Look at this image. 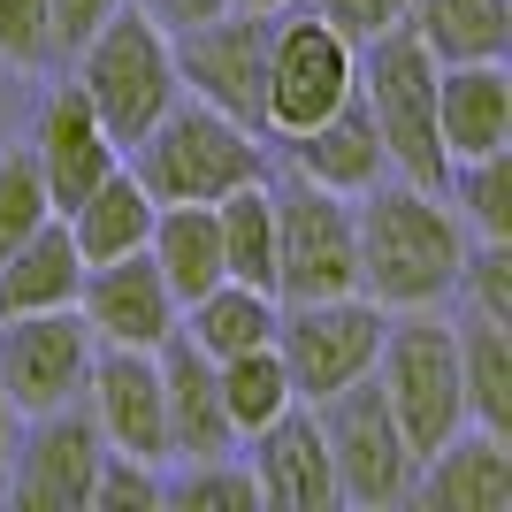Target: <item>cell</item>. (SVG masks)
Wrapping results in <instances>:
<instances>
[{
    "label": "cell",
    "instance_id": "e0dca14e",
    "mask_svg": "<svg viewBox=\"0 0 512 512\" xmlns=\"http://www.w3.org/2000/svg\"><path fill=\"white\" fill-rule=\"evenodd\" d=\"M428 512H505L512 505V444L497 428L459 421L436 451L413 459V497Z\"/></svg>",
    "mask_w": 512,
    "mask_h": 512
},
{
    "label": "cell",
    "instance_id": "cb8c5ba5",
    "mask_svg": "<svg viewBox=\"0 0 512 512\" xmlns=\"http://www.w3.org/2000/svg\"><path fill=\"white\" fill-rule=\"evenodd\" d=\"M146 253H153V268H161V283L176 291V306H192L207 283H222V230H214V207L207 199H169V207H153Z\"/></svg>",
    "mask_w": 512,
    "mask_h": 512
},
{
    "label": "cell",
    "instance_id": "30bf717a",
    "mask_svg": "<svg viewBox=\"0 0 512 512\" xmlns=\"http://www.w3.org/2000/svg\"><path fill=\"white\" fill-rule=\"evenodd\" d=\"M92 329L77 306H46V314H8L0 321V390L16 421L31 413H54V406H77L85 398V375H92Z\"/></svg>",
    "mask_w": 512,
    "mask_h": 512
},
{
    "label": "cell",
    "instance_id": "603a6c76",
    "mask_svg": "<svg viewBox=\"0 0 512 512\" xmlns=\"http://www.w3.org/2000/svg\"><path fill=\"white\" fill-rule=\"evenodd\" d=\"M276 291H260V283H207L184 314H176V329L207 352V360H237V352H253V344H276Z\"/></svg>",
    "mask_w": 512,
    "mask_h": 512
},
{
    "label": "cell",
    "instance_id": "8d00e7d4",
    "mask_svg": "<svg viewBox=\"0 0 512 512\" xmlns=\"http://www.w3.org/2000/svg\"><path fill=\"white\" fill-rule=\"evenodd\" d=\"M153 16L169 23V31H184V23H199V16H214V8H230V0H146Z\"/></svg>",
    "mask_w": 512,
    "mask_h": 512
},
{
    "label": "cell",
    "instance_id": "9a60e30c",
    "mask_svg": "<svg viewBox=\"0 0 512 512\" xmlns=\"http://www.w3.org/2000/svg\"><path fill=\"white\" fill-rule=\"evenodd\" d=\"M85 413L100 421L107 451H130V459L169 467V436H161V367H153V352L100 344V352H92V375H85Z\"/></svg>",
    "mask_w": 512,
    "mask_h": 512
},
{
    "label": "cell",
    "instance_id": "ffe728a7",
    "mask_svg": "<svg viewBox=\"0 0 512 512\" xmlns=\"http://www.w3.org/2000/svg\"><path fill=\"white\" fill-rule=\"evenodd\" d=\"M436 146L444 161L512 146V69L497 62H444L436 69Z\"/></svg>",
    "mask_w": 512,
    "mask_h": 512
},
{
    "label": "cell",
    "instance_id": "44dd1931",
    "mask_svg": "<svg viewBox=\"0 0 512 512\" xmlns=\"http://www.w3.org/2000/svg\"><path fill=\"white\" fill-rule=\"evenodd\" d=\"M153 207H161V199L130 176V161H115V169H107L100 184L77 199V207H62L77 260H85V268H100V260H115V253H138V245H146V230H153Z\"/></svg>",
    "mask_w": 512,
    "mask_h": 512
},
{
    "label": "cell",
    "instance_id": "7a4b0ae2",
    "mask_svg": "<svg viewBox=\"0 0 512 512\" xmlns=\"http://www.w3.org/2000/svg\"><path fill=\"white\" fill-rule=\"evenodd\" d=\"M123 161H130V176H138L161 207H169V199H207L214 207V199L237 192V184L276 176L268 169V130L237 123V115L192 100V92H176V107L123 153Z\"/></svg>",
    "mask_w": 512,
    "mask_h": 512
},
{
    "label": "cell",
    "instance_id": "277c9868",
    "mask_svg": "<svg viewBox=\"0 0 512 512\" xmlns=\"http://www.w3.org/2000/svg\"><path fill=\"white\" fill-rule=\"evenodd\" d=\"M436 54L413 39L406 23H390L383 39L360 46V100L383 130V153H390V176L406 184H428L444 192V146H436Z\"/></svg>",
    "mask_w": 512,
    "mask_h": 512
},
{
    "label": "cell",
    "instance_id": "d4e9b609",
    "mask_svg": "<svg viewBox=\"0 0 512 512\" xmlns=\"http://www.w3.org/2000/svg\"><path fill=\"white\" fill-rule=\"evenodd\" d=\"M451 344H459V398H467V421L512 436V329L459 306Z\"/></svg>",
    "mask_w": 512,
    "mask_h": 512
},
{
    "label": "cell",
    "instance_id": "4fadbf2b",
    "mask_svg": "<svg viewBox=\"0 0 512 512\" xmlns=\"http://www.w3.org/2000/svg\"><path fill=\"white\" fill-rule=\"evenodd\" d=\"M77 314H85L92 344H130V352H161V344L176 337V291L161 283V268H153V253L138 245V253H115L100 260V268H85V283H77Z\"/></svg>",
    "mask_w": 512,
    "mask_h": 512
},
{
    "label": "cell",
    "instance_id": "f35d334b",
    "mask_svg": "<svg viewBox=\"0 0 512 512\" xmlns=\"http://www.w3.org/2000/svg\"><path fill=\"white\" fill-rule=\"evenodd\" d=\"M245 8H283V0H245Z\"/></svg>",
    "mask_w": 512,
    "mask_h": 512
},
{
    "label": "cell",
    "instance_id": "83f0119b",
    "mask_svg": "<svg viewBox=\"0 0 512 512\" xmlns=\"http://www.w3.org/2000/svg\"><path fill=\"white\" fill-rule=\"evenodd\" d=\"M214 383H222V413H230L237 444L253 436V428H268L283 406H299L291 398V375H283L276 344H253V352H237V360H214Z\"/></svg>",
    "mask_w": 512,
    "mask_h": 512
},
{
    "label": "cell",
    "instance_id": "6da1fadb",
    "mask_svg": "<svg viewBox=\"0 0 512 512\" xmlns=\"http://www.w3.org/2000/svg\"><path fill=\"white\" fill-rule=\"evenodd\" d=\"M352 237H360V299H375L383 314L444 306L474 245L451 199L428 184H406V176H383L352 199Z\"/></svg>",
    "mask_w": 512,
    "mask_h": 512
},
{
    "label": "cell",
    "instance_id": "ac0fdd59",
    "mask_svg": "<svg viewBox=\"0 0 512 512\" xmlns=\"http://www.w3.org/2000/svg\"><path fill=\"white\" fill-rule=\"evenodd\" d=\"M283 153H291V176H306V184H321V192H337V199H360L367 184H383V176H390L383 130H375V115H367L360 85H352V100L329 107L321 123L291 130Z\"/></svg>",
    "mask_w": 512,
    "mask_h": 512
},
{
    "label": "cell",
    "instance_id": "e575fe53",
    "mask_svg": "<svg viewBox=\"0 0 512 512\" xmlns=\"http://www.w3.org/2000/svg\"><path fill=\"white\" fill-rule=\"evenodd\" d=\"M406 8H413V0H314V16H321V23H337L352 46L383 39L390 23H406Z\"/></svg>",
    "mask_w": 512,
    "mask_h": 512
},
{
    "label": "cell",
    "instance_id": "5bb4252c",
    "mask_svg": "<svg viewBox=\"0 0 512 512\" xmlns=\"http://www.w3.org/2000/svg\"><path fill=\"white\" fill-rule=\"evenodd\" d=\"M237 459L253 467L260 505H276V512H337L344 505L314 406H283L268 428H253V436L237 444Z\"/></svg>",
    "mask_w": 512,
    "mask_h": 512
},
{
    "label": "cell",
    "instance_id": "484cf974",
    "mask_svg": "<svg viewBox=\"0 0 512 512\" xmlns=\"http://www.w3.org/2000/svg\"><path fill=\"white\" fill-rule=\"evenodd\" d=\"M406 31L436 62H497L512 46V0H413Z\"/></svg>",
    "mask_w": 512,
    "mask_h": 512
},
{
    "label": "cell",
    "instance_id": "836d02e7",
    "mask_svg": "<svg viewBox=\"0 0 512 512\" xmlns=\"http://www.w3.org/2000/svg\"><path fill=\"white\" fill-rule=\"evenodd\" d=\"M46 62H54L46 0H0V69H46Z\"/></svg>",
    "mask_w": 512,
    "mask_h": 512
},
{
    "label": "cell",
    "instance_id": "74e56055",
    "mask_svg": "<svg viewBox=\"0 0 512 512\" xmlns=\"http://www.w3.org/2000/svg\"><path fill=\"white\" fill-rule=\"evenodd\" d=\"M16 406H8V390H0V474H8V451H16Z\"/></svg>",
    "mask_w": 512,
    "mask_h": 512
},
{
    "label": "cell",
    "instance_id": "8fae6325",
    "mask_svg": "<svg viewBox=\"0 0 512 512\" xmlns=\"http://www.w3.org/2000/svg\"><path fill=\"white\" fill-rule=\"evenodd\" d=\"M169 46H176V85L192 92V100H207V107H222V115H237V123L260 130V54H268V8L230 0V8H214V16L169 31Z\"/></svg>",
    "mask_w": 512,
    "mask_h": 512
},
{
    "label": "cell",
    "instance_id": "52a82bcc",
    "mask_svg": "<svg viewBox=\"0 0 512 512\" xmlns=\"http://www.w3.org/2000/svg\"><path fill=\"white\" fill-rule=\"evenodd\" d=\"M383 306L344 291V299H283L276 306V360L291 375V398L321 406L337 398L344 383L375 375V352H383Z\"/></svg>",
    "mask_w": 512,
    "mask_h": 512
},
{
    "label": "cell",
    "instance_id": "d6a6232c",
    "mask_svg": "<svg viewBox=\"0 0 512 512\" xmlns=\"http://www.w3.org/2000/svg\"><path fill=\"white\" fill-rule=\"evenodd\" d=\"M153 505H161V467L130 459V451H107L100 474H92L85 512H153Z\"/></svg>",
    "mask_w": 512,
    "mask_h": 512
},
{
    "label": "cell",
    "instance_id": "d590c367",
    "mask_svg": "<svg viewBox=\"0 0 512 512\" xmlns=\"http://www.w3.org/2000/svg\"><path fill=\"white\" fill-rule=\"evenodd\" d=\"M123 0H46V31H54V62H69L77 46L100 31L107 16H115Z\"/></svg>",
    "mask_w": 512,
    "mask_h": 512
},
{
    "label": "cell",
    "instance_id": "4dcf8cb0",
    "mask_svg": "<svg viewBox=\"0 0 512 512\" xmlns=\"http://www.w3.org/2000/svg\"><path fill=\"white\" fill-rule=\"evenodd\" d=\"M451 299L467 306V314L512 329V237H474L467 260H459V291Z\"/></svg>",
    "mask_w": 512,
    "mask_h": 512
},
{
    "label": "cell",
    "instance_id": "ba28073f",
    "mask_svg": "<svg viewBox=\"0 0 512 512\" xmlns=\"http://www.w3.org/2000/svg\"><path fill=\"white\" fill-rule=\"evenodd\" d=\"M314 421H321V444H329V467H337V497L344 505L383 512V505H406L413 497V459H421V451L406 444V428L390 421L375 375L344 383L337 398H321Z\"/></svg>",
    "mask_w": 512,
    "mask_h": 512
},
{
    "label": "cell",
    "instance_id": "7402d4cb",
    "mask_svg": "<svg viewBox=\"0 0 512 512\" xmlns=\"http://www.w3.org/2000/svg\"><path fill=\"white\" fill-rule=\"evenodd\" d=\"M77 283H85V260L69 245V222L46 214L16 253H0V321L8 314H46V306H77Z\"/></svg>",
    "mask_w": 512,
    "mask_h": 512
},
{
    "label": "cell",
    "instance_id": "2e32d148",
    "mask_svg": "<svg viewBox=\"0 0 512 512\" xmlns=\"http://www.w3.org/2000/svg\"><path fill=\"white\" fill-rule=\"evenodd\" d=\"M31 161H39V176H46V199H54V214L62 207H77V199L100 184L115 161H123V146L107 138V123L92 115V100L77 92V77L69 85H54L46 92V107H39V123H31Z\"/></svg>",
    "mask_w": 512,
    "mask_h": 512
},
{
    "label": "cell",
    "instance_id": "5b68a950",
    "mask_svg": "<svg viewBox=\"0 0 512 512\" xmlns=\"http://www.w3.org/2000/svg\"><path fill=\"white\" fill-rule=\"evenodd\" d=\"M360 85V46L337 23H321L314 8H268V54H260V130H291L321 123L337 100H352Z\"/></svg>",
    "mask_w": 512,
    "mask_h": 512
},
{
    "label": "cell",
    "instance_id": "d6986e66",
    "mask_svg": "<svg viewBox=\"0 0 512 512\" xmlns=\"http://www.w3.org/2000/svg\"><path fill=\"white\" fill-rule=\"evenodd\" d=\"M153 367H161V436H169V459H222V451H237V428H230V413H222L214 360L184 329L153 352Z\"/></svg>",
    "mask_w": 512,
    "mask_h": 512
},
{
    "label": "cell",
    "instance_id": "8992f818",
    "mask_svg": "<svg viewBox=\"0 0 512 512\" xmlns=\"http://www.w3.org/2000/svg\"><path fill=\"white\" fill-rule=\"evenodd\" d=\"M375 390H383L390 421L406 428L413 451H436L451 428L467 421V398H459V344H451V321L436 314V306L383 321Z\"/></svg>",
    "mask_w": 512,
    "mask_h": 512
},
{
    "label": "cell",
    "instance_id": "4316f807",
    "mask_svg": "<svg viewBox=\"0 0 512 512\" xmlns=\"http://www.w3.org/2000/svg\"><path fill=\"white\" fill-rule=\"evenodd\" d=\"M214 230H222V276L276 291V176L222 192L214 199Z\"/></svg>",
    "mask_w": 512,
    "mask_h": 512
},
{
    "label": "cell",
    "instance_id": "3957f363",
    "mask_svg": "<svg viewBox=\"0 0 512 512\" xmlns=\"http://www.w3.org/2000/svg\"><path fill=\"white\" fill-rule=\"evenodd\" d=\"M69 62H77V92L92 100V115L107 123V138H115L123 153L138 146V138L176 107V92H184V85H176L169 23L153 16L146 0H123V8H115Z\"/></svg>",
    "mask_w": 512,
    "mask_h": 512
},
{
    "label": "cell",
    "instance_id": "9c48e42d",
    "mask_svg": "<svg viewBox=\"0 0 512 512\" xmlns=\"http://www.w3.org/2000/svg\"><path fill=\"white\" fill-rule=\"evenodd\" d=\"M344 291H360L352 199L306 176L276 184V299H344Z\"/></svg>",
    "mask_w": 512,
    "mask_h": 512
},
{
    "label": "cell",
    "instance_id": "7c38bea8",
    "mask_svg": "<svg viewBox=\"0 0 512 512\" xmlns=\"http://www.w3.org/2000/svg\"><path fill=\"white\" fill-rule=\"evenodd\" d=\"M100 459H107V436L85 413V398H77V406L31 413V428H16V451H8L0 490L16 497V505H31V512H85Z\"/></svg>",
    "mask_w": 512,
    "mask_h": 512
},
{
    "label": "cell",
    "instance_id": "f546056e",
    "mask_svg": "<svg viewBox=\"0 0 512 512\" xmlns=\"http://www.w3.org/2000/svg\"><path fill=\"white\" fill-rule=\"evenodd\" d=\"M444 199H451V214L467 222V237H512V146L451 161Z\"/></svg>",
    "mask_w": 512,
    "mask_h": 512
},
{
    "label": "cell",
    "instance_id": "1f68e13d",
    "mask_svg": "<svg viewBox=\"0 0 512 512\" xmlns=\"http://www.w3.org/2000/svg\"><path fill=\"white\" fill-rule=\"evenodd\" d=\"M46 214H54V199H46V176L31 161V146H8L0 153V253H16Z\"/></svg>",
    "mask_w": 512,
    "mask_h": 512
},
{
    "label": "cell",
    "instance_id": "f1b7e54d",
    "mask_svg": "<svg viewBox=\"0 0 512 512\" xmlns=\"http://www.w3.org/2000/svg\"><path fill=\"white\" fill-rule=\"evenodd\" d=\"M161 505L169 512H260V490L237 451H222V459H169L161 467Z\"/></svg>",
    "mask_w": 512,
    "mask_h": 512
}]
</instances>
